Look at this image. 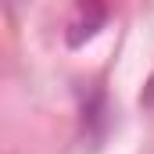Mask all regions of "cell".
Returning a JSON list of instances; mask_svg holds the SVG:
<instances>
[{
  "mask_svg": "<svg viewBox=\"0 0 154 154\" xmlns=\"http://www.w3.org/2000/svg\"><path fill=\"white\" fill-rule=\"evenodd\" d=\"M104 22H108V7L104 4H79L72 22H68V32H65L68 47H82L86 39H93Z\"/></svg>",
  "mask_w": 154,
  "mask_h": 154,
  "instance_id": "obj_1",
  "label": "cell"
},
{
  "mask_svg": "<svg viewBox=\"0 0 154 154\" xmlns=\"http://www.w3.org/2000/svg\"><path fill=\"white\" fill-rule=\"evenodd\" d=\"M140 104H143L147 111H154V72H151V79L143 82V93H140Z\"/></svg>",
  "mask_w": 154,
  "mask_h": 154,
  "instance_id": "obj_2",
  "label": "cell"
}]
</instances>
